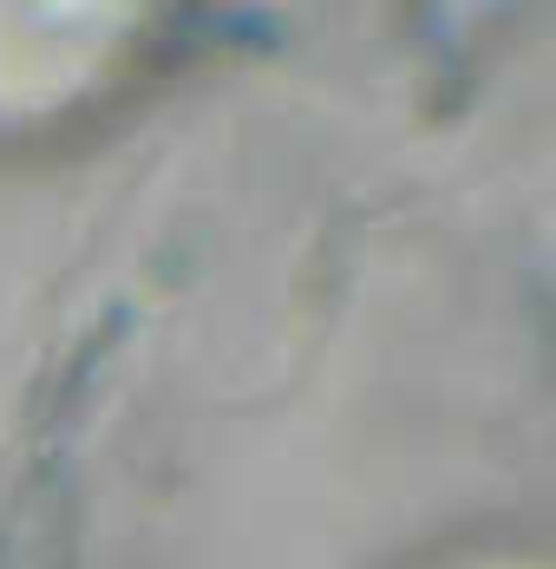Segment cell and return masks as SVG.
I'll use <instances>...</instances> for the list:
<instances>
[{"instance_id": "obj_1", "label": "cell", "mask_w": 556, "mask_h": 569, "mask_svg": "<svg viewBox=\"0 0 556 569\" xmlns=\"http://www.w3.org/2000/svg\"><path fill=\"white\" fill-rule=\"evenodd\" d=\"M465 569H524V563H465Z\"/></svg>"}]
</instances>
